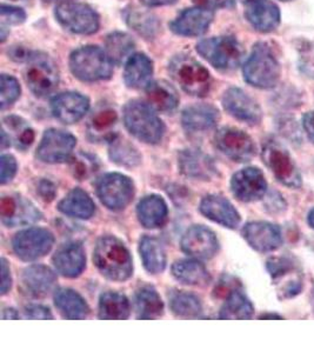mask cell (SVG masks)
Instances as JSON below:
<instances>
[{
	"instance_id": "cell-7",
	"label": "cell",
	"mask_w": 314,
	"mask_h": 353,
	"mask_svg": "<svg viewBox=\"0 0 314 353\" xmlns=\"http://www.w3.org/2000/svg\"><path fill=\"white\" fill-rule=\"evenodd\" d=\"M25 81L36 97H46L54 92L59 84V71L56 63L44 53H30L26 59Z\"/></svg>"
},
{
	"instance_id": "cell-58",
	"label": "cell",
	"mask_w": 314,
	"mask_h": 353,
	"mask_svg": "<svg viewBox=\"0 0 314 353\" xmlns=\"http://www.w3.org/2000/svg\"><path fill=\"white\" fill-rule=\"evenodd\" d=\"M282 1H291V0H282Z\"/></svg>"
},
{
	"instance_id": "cell-55",
	"label": "cell",
	"mask_w": 314,
	"mask_h": 353,
	"mask_svg": "<svg viewBox=\"0 0 314 353\" xmlns=\"http://www.w3.org/2000/svg\"><path fill=\"white\" fill-rule=\"evenodd\" d=\"M307 223H308L312 229H314V208L311 210L308 216H307Z\"/></svg>"
},
{
	"instance_id": "cell-26",
	"label": "cell",
	"mask_w": 314,
	"mask_h": 353,
	"mask_svg": "<svg viewBox=\"0 0 314 353\" xmlns=\"http://www.w3.org/2000/svg\"><path fill=\"white\" fill-rule=\"evenodd\" d=\"M179 169L182 174L194 179L207 181L216 173L213 161L200 151L185 150L179 154Z\"/></svg>"
},
{
	"instance_id": "cell-41",
	"label": "cell",
	"mask_w": 314,
	"mask_h": 353,
	"mask_svg": "<svg viewBox=\"0 0 314 353\" xmlns=\"http://www.w3.org/2000/svg\"><path fill=\"white\" fill-rule=\"evenodd\" d=\"M171 310L180 317H198L202 307L200 301L194 294L179 292L171 298Z\"/></svg>"
},
{
	"instance_id": "cell-31",
	"label": "cell",
	"mask_w": 314,
	"mask_h": 353,
	"mask_svg": "<svg viewBox=\"0 0 314 353\" xmlns=\"http://www.w3.org/2000/svg\"><path fill=\"white\" fill-rule=\"evenodd\" d=\"M58 209L70 217L89 219L96 211V205L85 191L74 189L59 203Z\"/></svg>"
},
{
	"instance_id": "cell-35",
	"label": "cell",
	"mask_w": 314,
	"mask_h": 353,
	"mask_svg": "<svg viewBox=\"0 0 314 353\" xmlns=\"http://www.w3.org/2000/svg\"><path fill=\"white\" fill-rule=\"evenodd\" d=\"M172 274L177 281L186 285L202 286L209 281V274L204 265L199 261H176L172 266Z\"/></svg>"
},
{
	"instance_id": "cell-24",
	"label": "cell",
	"mask_w": 314,
	"mask_h": 353,
	"mask_svg": "<svg viewBox=\"0 0 314 353\" xmlns=\"http://www.w3.org/2000/svg\"><path fill=\"white\" fill-rule=\"evenodd\" d=\"M56 279V274L49 268L44 265H33L25 270L21 283L28 296L41 298L52 291Z\"/></svg>"
},
{
	"instance_id": "cell-3",
	"label": "cell",
	"mask_w": 314,
	"mask_h": 353,
	"mask_svg": "<svg viewBox=\"0 0 314 353\" xmlns=\"http://www.w3.org/2000/svg\"><path fill=\"white\" fill-rule=\"evenodd\" d=\"M113 65L105 50L98 46H83L70 57L73 76L86 83L109 79L113 74Z\"/></svg>"
},
{
	"instance_id": "cell-14",
	"label": "cell",
	"mask_w": 314,
	"mask_h": 353,
	"mask_svg": "<svg viewBox=\"0 0 314 353\" xmlns=\"http://www.w3.org/2000/svg\"><path fill=\"white\" fill-rule=\"evenodd\" d=\"M224 109L238 121L257 125L262 121V112L258 103L242 88H231L222 96Z\"/></svg>"
},
{
	"instance_id": "cell-30",
	"label": "cell",
	"mask_w": 314,
	"mask_h": 353,
	"mask_svg": "<svg viewBox=\"0 0 314 353\" xmlns=\"http://www.w3.org/2000/svg\"><path fill=\"white\" fill-rule=\"evenodd\" d=\"M146 97L149 104L159 112H174L179 104L177 91L166 81H151L146 88Z\"/></svg>"
},
{
	"instance_id": "cell-21",
	"label": "cell",
	"mask_w": 314,
	"mask_h": 353,
	"mask_svg": "<svg viewBox=\"0 0 314 353\" xmlns=\"http://www.w3.org/2000/svg\"><path fill=\"white\" fill-rule=\"evenodd\" d=\"M245 17L257 31L269 33L280 24L278 6L270 0H251L245 3Z\"/></svg>"
},
{
	"instance_id": "cell-28",
	"label": "cell",
	"mask_w": 314,
	"mask_h": 353,
	"mask_svg": "<svg viewBox=\"0 0 314 353\" xmlns=\"http://www.w3.org/2000/svg\"><path fill=\"white\" fill-rule=\"evenodd\" d=\"M154 74V63L144 53H134L125 63L124 81L131 88H146Z\"/></svg>"
},
{
	"instance_id": "cell-20",
	"label": "cell",
	"mask_w": 314,
	"mask_h": 353,
	"mask_svg": "<svg viewBox=\"0 0 314 353\" xmlns=\"http://www.w3.org/2000/svg\"><path fill=\"white\" fill-rule=\"evenodd\" d=\"M182 249L192 257L209 259L218 252L219 243L211 230L204 226H192L182 237Z\"/></svg>"
},
{
	"instance_id": "cell-8",
	"label": "cell",
	"mask_w": 314,
	"mask_h": 353,
	"mask_svg": "<svg viewBox=\"0 0 314 353\" xmlns=\"http://www.w3.org/2000/svg\"><path fill=\"white\" fill-rule=\"evenodd\" d=\"M262 157L266 166L273 173L279 183L291 189L302 188L300 171L290 152L280 143L277 141H266L262 148Z\"/></svg>"
},
{
	"instance_id": "cell-54",
	"label": "cell",
	"mask_w": 314,
	"mask_h": 353,
	"mask_svg": "<svg viewBox=\"0 0 314 353\" xmlns=\"http://www.w3.org/2000/svg\"><path fill=\"white\" fill-rule=\"evenodd\" d=\"M3 318H4V319H17L18 314H17L14 310L6 309L4 311V314H3Z\"/></svg>"
},
{
	"instance_id": "cell-47",
	"label": "cell",
	"mask_w": 314,
	"mask_h": 353,
	"mask_svg": "<svg viewBox=\"0 0 314 353\" xmlns=\"http://www.w3.org/2000/svg\"><path fill=\"white\" fill-rule=\"evenodd\" d=\"M25 316L30 319H52L48 307L43 305H30L25 309Z\"/></svg>"
},
{
	"instance_id": "cell-16",
	"label": "cell",
	"mask_w": 314,
	"mask_h": 353,
	"mask_svg": "<svg viewBox=\"0 0 314 353\" xmlns=\"http://www.w3.org/2000/svg\"><path fill=\"white\" fill-rule=\"evenodd\" d=\"M242 237L259 252H272L282 244V230L269 221L247 223L242 229Z\"/></svg>"
},
{
	"instance_id": "cell-11",
	"label": "cell",
	"mask_w": 314,
	"mask_h": 353,
	"mask_svg": "<svg viewBox=\"0 0 314 353\" xmlns=\"http://www.w3.org/2000/svg\"><path fill=\"white\" fill-rule=\"evenodd\" d=\"M214 143L218 150L238 163H247L255 156L254 141L247 133L233 128H222L216 133Z\"/></svg>"
},
{
	"instance_id": "cell-49",
	"label": "cell",
	"mask_w": 314,
	"mask_h": 353,
	"mask_svg": "<svg viewBox=\"0 0 314 353\" xmlns=\"http://www.w3.org/2000/svg\"><path fill=\"white\" fill-rule=\"evenodd\" d=\"M199 6L202 8H232L234 5V0H194Z\"/></svg>"
},
{
	"instance_id": "cell-50",
	"label": "cell",
	"mask_w": 314,
	"mask_h": 353,
	"mask_svg": "<svg viewBox=\"0 0 314 353\" xmlns=\"http://www.w3.org/2000/svg\"><path fill=\"white\" fill-rule=\"evenodd\" d=\"M11 274L6 259H1V294H6L11 288Z\"/></svg>"
},
{
	"instance_id": "cell-23",
	"label": "cell",
	"mask_w": 314,
	"mask_h": 353,
	"mask_svg": "<svg viewBox=\"0 0 314 353\" xmlns=\"http://www.w3.org/2000/svg\"><path fill=\"white\" fill-rule=\"evenodd\" d=\"M85 263L84 249L78 243L63 245L53 257V264L56 271L67 278L78 277L85 269Z\"/></svg>"
},
{
	"instance_id": "cell-19",
	"label": "cell",
	"mask_w": 314,
	"mask_h": 353,
	"mask_svg": "<svg viewBox=\"0 0 314 353\" xmlns=\"http://www.w3.org/2000/svg\"><path fill=\"white\" fill-rule=\"evenodd\" d=\"M1 221L10 228L31 224L41 218L34 205L21 196H5L0 201Z\"/></svg>"
},
{
	"instance_id": "cell-13",
	"label": "cell",
	"mask_w": 314,
	"mask_h": 353,
	"mask_svg": "<svg viewBox=\"0 0 314 353\" xmlns=\"http://www.w3.org/2000/svg\"><path fill=\"white\" fill-rule=\"evenodd\" d=\"M76 143L77 139L71 133L61 130H48L36 150V157L39 161L49 164L63 163L72 154Z\"/></svg>"
},
{
	"instance_id": "cell-57",
	"label": "cell",
	"mask_w": 314,
	"mask_h": 353,
	"mask_svg": "<svg viewBox=\"0 0 314 353\" xmlns=\"http://www.w3.org/2000/svg\"><path fill=\"white\" fill-rule=\"evenodd\" d=\"M244 1H245V3H249V1H251V0H244Z\"/></svg>"
},
{
	"instance_id": "cell-51",
	"label": "cell",
	"mask_w": 314,
	"mask_h": 353,
	"mask_svg": "<svg viewBox=\"0 0 314 353\" xmlns=\"http://www.w3.org/2000/svg\"><path fill=\"white\" fill-rule=\"evenodd\" d=\"M302 126L311 141L314 143V112H308L302 117Z\"/></svg>"
},
{
	"instance_id": "cell-2",
	"label": "cell",
	"mask_w": 314,
	"mask_h": 353,
	"mask_svg": "<svg viewBox=\"0 0 314 353\" xmlns=\"http://www.w3.org/2000/svg\"><path fill=\"white\" fill-rule=\"evenodd\" d=\"M242 73L249 84L266 90L278 84L282 68L270 45L259 43L244 65Z\"/></svg>"
},
{
	"instance_id": "cell-44",
	"label": "cell",
	"mask_w": 314,
	"mask_h": 353,
	"mask_svg": "<svg viewBox=\"0 0 314 353\" xmlns=\"http://www.w3.org/2000/svg\"><path fill=\"white\" fill-rule=\"evenodd\" d=\"M71 171L73 176H77L79 181H83L97 171V161L90 154L79 153L73 157L71 161Z\"/></svg>"
},
{
	"instance_id": "cell-34",
	"label": "cell",
	"mask_w": 314,
	"mask_h": 353,
	"mask_svg": "<svg viewBox=\"0 0 314 353\" xmlns=\"http://www.w3.org/2000/svg\"><path fill=\"white\" fill-rule=\"evenodd\" d=\"M117 123V113L107 106H103L93 113L89 121V136L93 141H109L113 138V129Z\"/></svg>"
},
{
	"instance_id": "cell-53",
	"label": "cell",
	"mask_w": 314,
	"mask_h": 353,
	"mask_svg": "<svg viewBox=\"0 0 314 353\" xmlns=\"http://www.w3.org/2000/svg\"><path fill=\"white\" fill-rule=\"evenodd\" d=\"M177 0H141L143 4L149 8H157V6H166V5L174 4Z\"/></svg>"
},
{
	"instance_id": "cell-32",
	"label": "cell",
	"mask_w": 314,
	"mask_h": 353,
	"mask_svg": "<svg viewBox=\"0 0 314 353\" xmlns=\"http://www.w3.org/2000/svg\"><path fill=\"white\" fill-rule=\"evenodd\" d=\"M54 304L59 312L67 319H84L90 310L87 304L76 291L59 289L54 294Z\"/></svg>"
},
{
	"instance_id": "cell-27",
	"label": "cell",
	"mask_w": 314,
	"mask_h": 353,
	"mask_svg": "<svg viewBox=\"0 0 314 353\" xmlns=\"http://www.w3.org/2000/svg\"><path fill=\"white\" fill-rule=\"evenodd\" d=\"M219 112L218 110L207 104H197L189 106L182 112V125L189 132H204L211 130L217 124Z\"/></svg>"
},
{
	"instance_id": "cell-52",
	"label": "cell",
	"mask_w": 314,
	"mask_h": 353,
	"mask_svg": "<svg viewBox=\"0 0 314 353\" xmlns=\"http://www.w3.org/2000/svg\"><path fill=\"white\" fill-rule=\"evenodd\" d=\"M38 191H39L41 197L44 198L45 201H48V199L52 201L53 198H54V194H56L54 186L48 181H41Z\"/></svg>"
},
{
	"instance_id": "cell-10",
	"label": "cell",
	"mask_w": 314,
	"mask_h": 353,
	"mask_svg": "<svg viewBox=\"0 0 314 353\" xmlns=\"http://www.w3.org/2000/svg\"><path fill=\"white\" fill-rule=\"evenodd\" d=\"M98 197L113 211L124 209L132 199L134 188L129 176L121 173H107L97 183Z\"/></svg>"
},
{
	"instance_id": "cell-18",
	"label": "cell",
	"mask_w": 314,
	"mask_h": 353,
	"mask_svg": "<svg viewBox=\"0 0 314 353\" xmlns=\"http://www.w3.org/2000/svg\"><path fill=\"white\" fill-rule=\"evenodd\" d=\"M89 109V98L81 93H61L51 101L53 116L63 124L77 123L87 113Z\"/></svg>"
},
{
	"instance_id": "cell-56",
	"label": "cell",
	"mask_w": 314,
	"mask_h": 353,
	"mask_svg": "<svg viewBox=\"0 0 314 353\" xmlns=\"http://www.w3.org/2000/svg\"><path fill=\"white\" fill-rule=\"evenodd\" d=\"M46 3H58V4H64V3H69L72 0H44Z\"/></svg>"
},
{
	"instance_id": "cell-37",
	"label": "cell",
	"mask_w": 314,
	"mask_h": 353,
	"mask_svg": "<svg viewBox=\"0 0 314 353\" xmlns=\"http://www.w3.org/2000/svg\"><path fill=\"white\" fill-rule=\"evenodd\" d=\"M141 259L149 272L157 274L165 270L166 253L164 246L157 238L144 237L140 241Z\"/></svg>"
},
{
	"instance_id": "cell-36",
	"label": "cell",
	"mask_w": 314,
	"mask_h": 353,
	"mask_svg": "<svg viewBox=\"0 0 314 353\" xmlns=\"http://www.w3.org/2000/svg\"><path fill=\"white\" fill-rule=\"evenodd\" d=\"M129 303L121 293H103L99 299V318L106 321H123L129 318Z\"/></svg>"
},
{
	"instance_id": "cell-9",
	"label": "cell",
	"mask_w": 314,
	"mask_h": 353,
	"mask_svg": "<svg viewBox=\"0 0 314 353\" xmlns=\"http://www.w3.org/2000/svg\"><path fill=\"white\" fill-rule=\"evenodd\" d=\"M56 21L63 28L74 34H93L101 26L97 12L89 5L81 3H64L56 8Z\"/></svg>"
},
{
	"instance_id": "cell-42",
	"label": "cell",
	"mask_w": 314,
	"mask_h": 353,
	"mask_svg": "<svg viewBox=\"0 0 314 353\" xmlns=\"http://www.w3.org/2000/svg\"><path fill=\"white\" fill-rule=\"evenodd\" d=\"M109 156L117 164L133 168L140 163V156L133 145L126 141L113 139L109 148Z\"/></svg>"
},
{
	"instance_id": "cell-29",
	"label": "cell",
	"mask_w": 314,
	"mask_h": 353,
	"mask_svg": "<svg viewBox=\"0 0 314 353\" xmlns=\"http://www.w3.org/2000/svg\"><path fill=\"white\" fill-rule=\"evenodd\" d=\"M138 218L147 229H157L165 224L169 216L167 205L159 196H147L138 204Z\"/></svg>"
},
{
	"instance_id": "cell-22",
	"label": "cell",
	"mask_w": 314,
	"mask_h": 353,
	"mask_svg": "<svg viewBox=\"0 0 314 353\" xmlns=\"http://www.w3.org/2000/svg\"><path fill=\"white\" fill-rule=\"evenodd\" d=\"M200 211L205 217L229 229H236L240 224V214L230 201L220 196H207L200 204Z\"/></svg>"
},
{
	"instance_id": "cell-4",
	"label": "cell",
	"mask_w": 314,
	"mask_h": 353,
	"mask_svg": "<svg viewBox=\"0 0 314 353\" xmlns=\"http://www.w3.org/2000/svg\"><path fill=\"white\" fill-rule=\"evenodd\" d=\"M124 121L133 136L147 144H157L165 132V126L154 108L144 101H129L124 108Z\"/></svg>"
},
{
	"instance_id": "cell-6",
	"label": "cell",
	"mask_w": 314,
	"mask_h": 353,
	"mask_svg": "<svg viewBox=\"0 0 314 353\" xmlns=\"http://www.w3.org/2000/svg\"><path fill=\"white\" fill-rule=\"evenodd\" d=\"M197 52L213 68L232 71L242 64L244 48L233 37H214L197 45Z\"/></svg>"
},
{
	"instance_id": "cell-46",
	"label": "cell",
	"mask_w": 314,
	"mask_h": 353,
	"mask_svg": "<svg viewBox=\"0 0 314 353\" xmlns=\"http://www.w3.org/2000/svg\"><path fill=\"white\" fill-rule=\"evenodd\" d=\"M17 172V161L14 157L10 154H3L1 156V184H6L8 181L13 179V176Z\"/></svg>"
},
{
	"instance_id": "cell-45",
	"label": "cell",
	"mask_w": 314,
	"mask_h": 353,
	"mask_svg": "<svg viewBox=\"0 0 314 353\" xmlns=\"http://www.w3.org/2000/svg\"><path fill=\"white\" fill-rule=\"evenodd\" d=\"M0 19L3 26L23 24L26 19V13L23 8L3 4L0 10Z\"/></svg>"
},
{
	"instance_id": "cell-15",
	"label": "cell",
	"mask_w": 314,
	"mask_h": 353,
	"mask_svg": "<svg viewBox=\"0 0 314 353\" xmlns=\"http://www.w3.org/2000/svg\"><path fill=\"white\" fill-rule=\"evenodd\" d=\"M231 190L239 201L251 203L259 201L265 196L267 181L260 170L257 168H246L232 176Z\"/></svg>"
},
{
	"instance_id": "cell-48",
	"label": "cell",
	"mask_w": 314,
	"mask_h": 353,
	"mask_svg": "<svg viewBox=\"0 0 314 353\" xmlns=\"http://www.w3.org/2000/svg\"><path fill=\"white\" fill-rule=\"evenodd\" d=\"M236 289H239V284L231 278H226L225 281H220V284L216 288V296L218 298H226Z\"/></svg>"
},
{
	"instance_id": "cell-38",
	"label": "cell",
	"mask_w": 314,
	"mask_h": 353,
	"mask_svg": "<svg viewBox=\"0 0 314 353\" xmlns=\"http://www.w3.org/2000/svg\"><path fill=\"white\" fill-rule=\"evenodd\" d=\"M136 311L140 319H156L164 312V304L157 291L145 286L141 288L136 294Z\"/></svg>"
},
{
	"instance_id": "cell-33",
	"label": "cell",
	"mask_w": 314,
	"mask_h": 353,
	"mask_svg": "<svg viewBox=\"0 0 314 353\" xmlns=\"http://www.w3.org/2000/svg\"><path fill=\"white\" fill-rule=\"evenodd\" d=\"M253 313L254 307L250 299L246 297L245 293L236 289L226 297L219 318L227 321H245L253 317Z\"/></svg>"
},
{
	"instance_id": "cell-1",
	"label": "cell",
	"mask_w": 314,
	"mask_h": 353,
	"mask_svg": "<svg viewBox=\"0 0 314 353\" xmlns=\"http://www.w3.org/2000/svg\"><path fill=\"white\" fill-rule=\"evenodd\" d=\"M93 261L103 276L111 281H127L132 276V257L129 250L113 236H105L97 241Z\"/></svg>"
},
{
	"instance_id": "cell-17",
	"label": "cell",
	"mask_w": 314,
	"mask_h": 353,
	"mask_svg": "<svg viewBox=\"0 0 314 353\" xmlns=\"http://www.w3.org/2000/svg\"><path fill=\"white\" fill-rule=\"evenodd\" d=\"M213 18V10L211 8L202 6L186 8L169 24V28L178 36L200 37L207 32Z\"/></svg>"
},
{
	"instance_id": "cell-43",
	"label": "cell",
	"mask_w": 314,
	"mask_h": 353,
	"mask_svg": "<svg viewBox=\"0 0 314 353\" xmlns=\"http://www.w3.org/2000/svg\"><path fill=\"white\" fill-rule=\"evenodd\" d=\"M21 96V85L16 78L8 74L0 77V106L5 110Z\"/></svg>"
},
{
	"instance_id": "cell-12",
	"label": "cell",
	"mask_w": 314,
	"mask_h": 353,
	"mask_svg": "<svg viewBox=\"0 0 314 353\" xmlns=\"http://www.w3.org/2000/svg\"><path fill=\"white\" fill-rule=\"evenodd\" d=\"M54 238L45 229L33 228L17 233L12 241L13 250L23 261H36L52 249Z\"/></svg>"
},
{
	"instance_id": "cell-25",
	"label": "cell",
	"mask_w": 314,
	"mask_h": 353,
	"mask_svg": "<svg viewBox=\"0 0 314 353\" xmlns=\"http://www.w3.org/2000/svg\"><path fill=\"white\" fill-rule=\"evenodd\" d=\"M34 141V131L28 121L21 117L10 116L3 119L1 148L5 149L11 144L21 150L28 149Z\"/></svg>"
},
{
	"instance_id": "cell-5",
	"label": "cell",
	"mask_w": 314,
	"mask_h": 353,
	"mask_svg": "<svg viewBox=\"0 0 314 353\" xmlns=\"http://www.w3.org/2000/svg\"><path fill=\"white\" fill-rule=\"evenodd\" d=\"M169 73L180 88L191 96L204 97L211 88L209 71L187 54L174 57L169 63Z\"/></svg>"
},
{
	"instance_id": "cell-39",
	"label": "cell",
	"mask_w": 314,
	"mask_h": 353,
	"mask_svg": "<svg viewBox=\"0 0 314 353\" xmlns=\"http://www.w3.org/2000/svg\"><path fill=\"white\" fill-rule=\"evenodd\" d=\"M136 44L132 38L124 32H113L105 41V52L107 53L113 64H121L132 56Z\"/></svg>"
},
{
	"instance_id": "cell-40",
	"label": "cell",
	"mask_w": 314,
	"mask_h": 353,
	"mask_svg": "<svg viewBox=\"0 0 314 353\" xmlns=\"http://www.w3.org/2000/svg\"><path fill=\"white\" fill-rule=\"evenodd\" d=\"M124 17H125L126 23L136 32L139 33L141 36L146 37V38L154 37L157 32L158 28H159L157 18L149 12L143 11L140 8H126Z\"/></svg>"
}]
</instances>
